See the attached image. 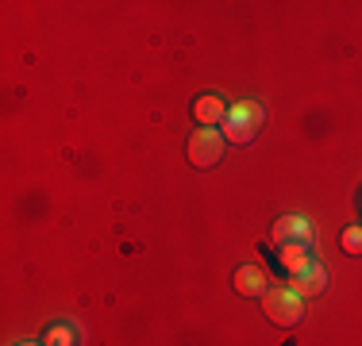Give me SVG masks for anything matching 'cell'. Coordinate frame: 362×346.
<instances>
[{"instance_id":"6da1fadb","label":"cell","mask_w":362,"mask_h":346,"mask_svg":"<svg viewBox=\"0 0 362 346\" xmlns=\"http://www.w3.org/2000/svg\"><path fill=\"white\" fill-rule=\"evenodd\" d=\"M262 119H266L262 104L239 100L235 108H228V119H223V138H228V143H235V146H247V143H251V138L258 135Z\"/></svg>"},{"instance_id":"7a4b0ae2","label":"cell","mask_w":362,"mask_h":346,"mask_svg":"<svg viewBox=\"0 0 362 346\" xmlns=\"http://www.w3.org/2000/svg\"><path fill=\"white\" fill-rule=\"evenodd\" d=\"M262 311L270 316V323L278 327H293L305 319V300L289 289V285H274V289L262 292Z\"/></svg>"},{"instance_id":"3957f363","label":"cell","mask_w":362,"mask_h":346,"mask_svg":"<svg viewBox=\"0 0 362 346\" xmlns=\"http://www.w3.org/2000/svg\"><path fill=\"white\" fill-rule=\"evenodd\" d=\"M223 131H216V127H201V131H193V138H189V162H193L197 169H212L223 162Z\"/></svg>"},{"instance_id":"277c9868","label":"cell","mask_w":362,"mask_h":346,"mask_svg":"<svg viewBox=\"0 0 362 346\" xmlns=\"http://www.w3.org/2000/svg\"><path fill=\"white\" fill-rule=\"evenodd\" d=\"M274 242L278 246H308L313 250V223L305 215H281L274 223Z\"/></svg>"},{"instance_id":"5b68a950","label":"cell","mask_w":362,"mask_h":346,"mask_svg":"<svg viewBox=\"0 0 362 346\" xmlns=\"http://www.w3.org/2000/svg\"><path fill=\"white\" fill-rule=\"evenodd\" d=\"M324 285H327V273H324V266H320V262H313L308 270H300V273H293V277H289V289L297 292L300 300H305V297H320Z\"/></svg>"},{"instance_id":"8992f818","label":"cell","mask_w":362,"mask_h":346,"mask_svg":"<svg viewBox=\"0 0 362 346\" xmlns=\"http://www.w3.org/2000/svg\"><path fill=\"white\" fill-rule=\"evenodd\" d=\"M193 116H197V124H201V127H216V124L228 119V104H223L216 93H204V97L193 100Z\"/></svg>"},{"instance_id":"52a82bcc","label":"cell","mask_w":362,"mask_h":346,"mask_svg":"<svg viewBox=\"0 0 362 346\" xmlns=\"http://www.w3.org/2000/svg\"><path fill=\"white\" fill-rule=\"evenodd\" d=\"M266 273L258 270V266H239L235 270V292H243V297H262L266 292Z\"/></svg>"},{"instance_id":"ba28073f","label":"cell","mask_w":362,"mask_h":346,"mask_svg":"<svg viewBox=\"0 0 362 346\" xmlns=\"http://www.w3.org/2000/svg\"><path fill=\"white\" fill-rule=\"evenodd\" d=\"M278 266L293 277L313 266V254H308V246H278Z\"/></svg>"},{"instance_id":"9c48e42d","label":"cell","mask_w":362,"mask_h":346,"mask_svg":"<svg viewBox=\"0 0 362 346\" xmlns=\"http://www.w3.org/2000/svg\"><path fill=\"white\" fill-rule=\"evenodd\" d=\"M42 346H77V327L74 323H54L47 331V339H42Z\"/></svg>"},{"instance_id":"30bf717a","label":"cell","mask_w":362,"mask_h":346,"mask_svg":"<svg viewBox=\"0 0 362 346\" xmlns=\"http://www.w3.org/2000/svg\"><path fill=\"white\" fill-rule=\"evenodd\" d=\"M343 250H347L351 258H362V223H355V227H347L343 231Z\"/></svg>"},{"instance_id":"8fae6325","label":"cell","mask_w":362,"mask_h":346,"mask_svg":"<svg viewBox=\"0 0 362 346\" xmlns=\"http://www.w3.org/2000/svg\"><path fill=\"white\" fill-rule=\"evenodd\" d=\"M16 346H35V342H16Z\"/></svg>"}]
</instances>
